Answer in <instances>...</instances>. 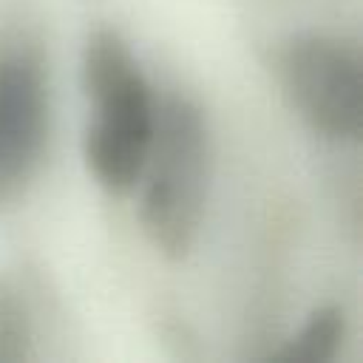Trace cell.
Wrapping results in <instances>:
<instances>
[{"instance_id": "cell-1", "label": "cell", "mask_w": 363, "mask_h": 363, "mask_svg": "<svg viewBox=\"0 0 363 363\" xmlns=\"http://www.w3.org/2000/svg\"><path fill=\"white\" fill-rule=\"evenodd\" d=\"M82 88L91 113L82 136L88 173L102 190L128 196L136 187L153 139L159 96L119 31L96 28L88 37Z\"/></svg>"}, {"instance_id": "cell-2", "label": "cell", "mask_w": 363, "mask_h": 363, "mask_svg": "<svg viewBox=\"0 0 363 363\" xmlns=\"http://www.w3.org/2000/svg\"><path fill=\"white\" fill-rule=\"evenodd\" d=\"M213 179V133L204 111L184 94H167L156 108L153 139L136 179L139 224L167 258L193 250L207 213Z\"/></svg>"}, {"instance_id": "cell-3", "label": "cell", "mask_w": 363, "mask_h": 363, "mask_svg": "<svg viewBox=\"0 0 363 363\" xmlns=\"http://www.w3.org/2000/svg\"><path fill=\"white\" fill-rule=\"evenodd\" d=\"M278 82L289 108L318 136L352 142L363 125V60L337 34H298L278 51Z\"/></svg>"}, {"instance_id": "cell-4", "label": "cell", "mask_w": 363, "mask_h": 363, "mask_svg": "<svg viewBox=\"0 0 363 363\" xmlns=\"http://www.w3.org/2000/svg\"><path fill=\"white\" fill-rule=\"evenodd\" d=\"M51 133L48 65L28 31L0 37V210L37 179Z\"/></svg>"}, {"instance_id": "cell-5", "label": "cell", "mask_w": 363, "mask_h": 363, "mask_svg": "<svg viewBox=\"0 0 363 363\" xmlns=\"http://www.w3.org/2000/svg\"><path fill=\"white\" fill-rule=\"evenodd\" d=\"M34 346V301L23 281L0 275V363L26 360Z\"/></svg>"}, {"instance_id": "cell-6", "label": "cell", "mask_w": 363, "mask_h": 363, "mask_svg": "<svg viewBox=\"0 0 363 363\" xmlns=\"http://www.w3.org/2000/svg\"><path fill=\"white\" fill-rule=\"evenodd\" d=\"M346 335V318L337 306H320L309 320L281 346L278 360L284 363H323L335 357Z\"/></svg>"}]
</instances>
